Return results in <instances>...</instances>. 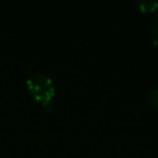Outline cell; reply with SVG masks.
I'll return each instance as SVG.
<instances>
[{"mask_svg": "<svg viewBox=\"0 0 158 158\" xmlns=\"http://www.w3.org/2000/svg\"><path fill=\"white\" fill-rule=\"evenodd\" d=\"M25 84L30 95L42 106L43 110H51L53 107L56 84L51 75L42 70H36L26 78Z\"/></svg>", "mask_w": 158, "mask_h": 158, "instance_id": "obj_1", "label": "cell"}, {"mask_svg": "<svg viewBox=\"0 0 158 158\" xmlns=\"http://www.w3.org/2000/svg\"><path fill=\"white\" fill-rule=\"evenodd\" d=\"M136 5L144 14H153L158 10V0H137Z\"/></svg>", "mask_w": 158, "mask_h": 158, "instance_id": "obj_2", "label": "cell"}, {"mask_svg": "<svg viewBox=\"0 0 158 158\" xmlns=\"http://www.w3.org/2000/svg\"><path fill=\"white\" fill-rule=\"evenodd\" d=\"M147 101L149 102V105L154 109L158 110V86L152 88L148 94H147Z\"/></svg>", "mask_w": 158, "mask_h": 158, "instance_id": "obj_3", "label": "cell"}, {"mask_svg": "<svg viewBox=\"0 0 158 158\" xmlns=\"http://www.w3.org/2000/svg\"><path fill=\"white\" fill-rule=\"evenodd\" d=\"M151 38L156 46H158V14L151 22Z\"/></svg>", "mask_w": 158, "mask_h": 158, "instance_id": "obj_4", "label": "cell"}]
</instances>
